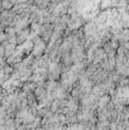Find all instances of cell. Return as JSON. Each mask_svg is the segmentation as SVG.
Masks as SVG:
<instances>
[{"label":"cell","instance_id":"6da1fadb","mask_svg":"<svg viewBox=\"0 0 129 130\" xmlns=\"http://www.w3.org/2000/svg\"><path fill=\"white\" fill-rule=\"evenodd\" d=\"M110 101H111L110 95H104V96L99 97V99H97V106H99V109H104Z\"/></svg>","mask_w":129,"mask_h":130},{"label":"cell","instance_id":"7a4b0ae2","mask_svg":"<svg viewBox=\"0 0 129 130\" xmlns=\"http://www.w3.org/2000/svg\"><path fill=\"white\" fill-rule=\"evenodd\" d=\"M129 41V29H123L122 32H120V34H119V44L120 45H123V44L125 43V42H128Z\"/></svg>","mask_w":129,"mask_h":130},{"label":"cell","instance_id":"3957f363","mask_svg":"<svg viewBox=\"0 0 129 130\" xmlns=\"http://www.w3.org/2000/svg\"><path fill=\"white\" fill-rule=\"evenodd\" d=\"M4 33L8 36V38L9 37H15L17 36V29L14 27H5L4 28Z\"/></svg>","mask_w":129,"mask_h":130},{"label":"cell","instance_id":"277c9868","mask_svg":"<svg viewBox=\"0 0 129 130\" xmlns=\"http://www.w3.org/2000/svg\"><path fill=\"white\" fill-rule=\"evenodd\" d=\"M0 58H5V48L3 44H0Z\"/></svg>","mask_w":129,"mask_h":130},{"label":"cell","instance_id":"5b68a950","mask_svg":"<svg viewBox=\"0 0 129 130\" xmlns=\"http://www.w3.org/2000/svg\"><path fill=\"white\" fill-rule=\"evenodd\" d=\"M120 47H123L125 51H128V52H129V41H128V42H125L123 45H120Z\"/></svg>","mask_w":129,"mask_h":130},{"label":"cell","instance_id":"8992f818","mask_svg":"<svg viewBox=\"0 0 129 130\" xmlns=\"http://www.w3.org/2000/svg\"><path fill=\"white\" fill-rule=\"evenodd\" d=\"M4 9H3V5H1V0H0V14H1V11H3Z\"/></svg>","mask_w":129,"mask_h":130}]
</instances>
